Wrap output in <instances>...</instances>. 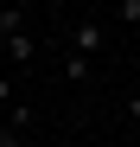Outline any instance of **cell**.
Segmentation results:
<instances>
[{
  "label": "cell",
  "mask_w": 140,
  "mask_h": 147,
  "mask_svg": "<svg viewBox=\"0 0 140 147\" xmlns=\"http://www.w3.org/2000/svg\"><path fill=\"white\" fill-rule=\"evenodd\" d=\"M102 45H108L102 19H83V26H70V51H77V58H89V64H96V51H102Z\"/></svg>",
  "instance_id": "obj_1"
},
{
  "label": "cell",
  "mask_w": 140,
  "mask_h": 147,
  "mask_svg": "<svg viewBox=\"0 0 140 147\" xmlns=\"http://www.w3.org/2000/svg\"><path fill=\"white\" fill-rule=\"evenodd\" d=\"M32 58H38L32 32H13V38H7V64H32Z\"/></svg>",
  "instance_id": "obj_2"
},
{
  "label": "cell",
  "mask_w": 140,
  "mask_h": 147,
  "mask_svg": "<svg viewBox=\"0 0 140 147\" xmlns=\"http://www.w3.org/2000/svg\"><path fill=\"white\" fill-rule=\"evenodd\" d=\"M64 77H70V83H83V77H89V58H77V51H64Z\"/></svg>",
  "instance_id": "obj_3"
},
{
  "label": "cell",
  "mask_w": 140,
  "mask_h": 147,
  "mask_svg": "<svg viewBox=\"0 0 140 147\" xmlns=\"http://www.w3.org/2000/svg\"><path fill=\"white\" fill-rule=\"evenodd\" d=\"M7 128H13V134H19V128H32V109H26V102H13V109H7Z\"/></svg>",
  "instance_id": "obj_4"
},
{
  "label": "cell",
  "mask_w": 140,
  "mask_h": 147,
  "mask_svg": "<svg viewBox=\"0 0 140 147\" xmlns=\"http://www.w3.org/2000/svg\"><path fill=\"white\" fill-rule=\"evenodd\" d=\"M115 7H121V19H127V26H140V0H115Z\"/></svg>",
  "instance_id": "obj_5"
},
{
  "label": "cell",
  "mask_w": 140,
  "mask_h": 147,
  "mask_svg": "<svg viewBox=\"0 0 140 147\" xmlns=\"http://www.w3.org/2000/svg\"><path fill=\"white\" fill-rule=\"evenodd\" d=\"M13 109V83H0V115H7Z\"/></svg>",
  "instance_id": "obj_6"
},
{
  "label": "cell",
  "mask_w": 140,
  "mask_h": 147,
  "mask_svg": "<svg viewBox=\"0 0 140 147\" xmlns=\"http://www.w3.org/2000/svg\"><path fill=\"white\" fill-rule=\"evenodd\" d=\"M127 121H140V90H134V96H127Z\"/></svg>",
  "instance_id": "obj_7"
}]
</instances>
